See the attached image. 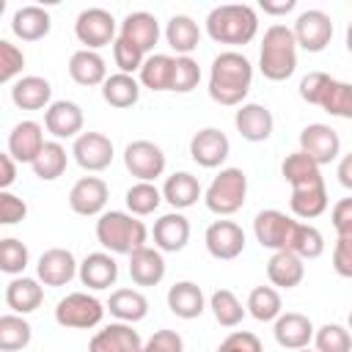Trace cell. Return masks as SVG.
<instances>
[{
	"instance_id": "obj_3",
	"label": "cell",
	"mask_w": 352,
	"mask_h": 352,
	"mask_svg": "<svg viewBox=\"0 0 352 352\" xmlns=\"http://www.w3.org/2000/svg\"><path fill=\"white\" fill-rule=\"evenodd\" d=\"M297 69V38L294 30L289 25H270L264 30L261 38V50H258V72L272 80V82H283L294 74Z\"/></svg>"
},
{
	"instance_id": "obj_4",
	"label": "cell",
	"mask_w": 352,
	"mask_h": 352,
	"mask_svg": "<svg viewBox=\"0 0 352 352\" xmlns=\"http://www.w3.org/2000/svg\"><path fill=\"white\" fill-rule=\"evenodd\" d=\"M96 239L110 253L132 256L135 250L146 248L148 231H146L143 220H138L135 214L110 209V212L99 214V220H96Z\"/></svg>"
},
{
	"instance_id": "obj_48",
	"label": "cell",
	"mask_w": 352,
	"mask_h": 352,
	"mask_svg": "<svg viewBox=\"0 0 352 352\" xmlns=\"http://www.w3.org/2000/svg\"><path fill=\"white\" fill-rule=\"evenodd\" d=\"M198 82H201V66H198V60L190 58V55H176L170 91H176V94H190L192 88H198Z\"/></svg>"
},
{
	"instance_id": "obj_60",
	"label": "cell",
	"mask_w": 352,
	"mask_h": 352,
	"mask_svg": "<svg viewBox=\"0 0 352 352\" xmlns=\"http://www.w3.org/2000/svg\"><path fill=\"white\" fill-rule=\"evenodd\" d=\"M346 52L352 55V22L346 25Z\"/></svg>"
},
{
	"instance_id": "obj_34",
	"label": "cell",
	"mask_w": 352,
	"mask_h": 352,
	"mask_svg": "<svg viewBox=\"0 0 352 352\" xmlns=\"http://www.w3.org/2000/svg\"><path fill=\"white\" fill-rule=\"evenodd\" d=\"M201 195H204V190H201L198 179H195L192 173H187V170L170 173V176L165 179V184H162V198H165L176 212L195 206Z\"/></svg>"
},
{
	"instance_id": "obj_17",
	"label": "cell",
	"mask_w": 352,
	"mask_h": 352,
	"mask_svg": "<svg viewBox=\"0 0 352 352\" xmlns=\"http://www.w3.org/2000/svg\"><path fill=\"white\" fill-rule=\"evenodd\" d=\"M82 110L77 102L69 99H58L44 110V126L55 140H66V138H80L82 135Z\"/></svg>"
},
{
	"instance_id": "obj_47",
	"label": "cell",
	"mask_w": 352,
	"mask_h": 352,
	"mask_svg": "<svg viewBox=\"0 0 352 352\" xmlns=\"http://www.w3.org/2000/svg\"><path fill=\"white\" fill-rule=\"evenodd\" d=\"M314 344L316 352H352V333L336 322H327L314 333Z\"/></svg>"
},
{
	"instance_id": "obj_61",
	"label": "cell",
	"mask_w": 352,
	"mask_h": 352,
	"mask_svg": "<svg viewBox=\"0 0 352 352\" xmlns=\"http://www.w3.org/2000/svg\"><path fill=\"white\" fill-rule=\"evenodd\" d=\"M349 330H352V311H349Z\"/></svg>"
},
{
	"instance_id": "obj_62",
	"label": "cell",
	"mask_w": 352,
	"mask_h": 352,
	"mask_svg": "<svg viewBox=\"0 0 352 352\" xmlns=\"http://www.w3.org/2000/svg\"><path fill=\"white\" fill-rule=\"evenodd\" d=\"M300 352H314V349H308V346H305V349H300Z\"/></svg>"
},
{
	"instance_id": "obj_11",
	"label": "cell",
	"mask_w": 352,
	"mask_h": 352,
	"mask_svg": "<svg viewBox=\"0 0 352 352\" xmlns=\"http://www.w3.org/2000/svg\"><path fill=\"white\" fill-rule=\"evenodd\" d=\"M300 151L308 154L319 168L330 165L341 154V138L330 124H308L300 132Z\"/></svg>"
},
{
	"instance_id": "obj_28",
	"label": "cell",
	"mask_w": 352,
	"mask_h": 352,
	"mask_svg": "<svg viewBox=\"0 0 352 352\" xmlns=\"http://www.w3.org/2000/svg\"><path fill=\"white\" fill-rule=\"evenodd\" d=\"M168 308L179 319H198L206 311L204 289L192 280H179L168 289Z\"/></svg>"
},
{
	"instance_id": "obj_45",
	"label": "cell",
	"mask_w": 352,
	"mask_h": 352,
	"mask_svg": "<svg viewBox=\"0 0 352 352\" xmlns=\"http://www.w3.org/2000/svg\"><path fill=\"white\" fill-rule=\"evenodd\" d=\"M319 107L330 116L338 118H352V82H341V80H330Z\"/></svg>"
},
{
	"instance_id": "obj_57",
	"label": "cell",
	"mask_w": 352,
	"mask_h": 352,
	"mask_svg": "<svg viewBox=\"0 0 352 352\" xmlns=\"http://www.w3.org/2000/svg\"><path fill=\"white\" fill-rule=\"evenodd\" d=\"M14 182H16V160L8 151H3L0 154V190H8Z\"/></svg>"
},
{
	"instance_id": "obj_58",
	"label": "cell",
	"mask_w": 352,
	"mask_h": 352,
	"mask_svg": "<svg viewBox=\"0 0 352 352\" xmlns=\"http://www.w3.org/2000/svg\"><path fill=\"white\" fill-rule=\"evenodd\" d=\"M258 8L264 14H272V16H280V14H289L297 8V0H280V3H272V0H261Z\"/></svg>"
},
{
	"instance_id": "obj_54",
	"label": "cell",
	"mask_w": 352,
	"mask_h": 352,
	"mask_svg": "<svg viewBox=\"0 0 352 352\" xmlns=\"http://www.w3.org/2000/svg\"><path fill=\"white\" fill-rule=\"evenodd\" d=\"M25 214H28V204L14 192L0 190V223L3 226H16L19 220H25Z\"/></svg>"
},
{
	"instance_id": "obj_35",
	"label": "cell",
	"mask_w": 352,
	"mask_h": 352,
	"mask_svg": "<svg viewBox=\"0 0 352 352\" xmlns=\"http://www.w3.org/2000/svg\"><path fill=\"white\" fill-rule=\"evenodd\" d=\"M107 311L118 319V322H126V324H135L140 319H146L148 314V300L143 297V292L138 289H116L107 300Z\"/></svg>"
},
{
	"instance_id": "obj_2",
	"label": "cell",
	"mask_w": 352,
	"mask_h": 352,
	"mask_svg": "<svg viewBox=\"0 0 352 352\" xmlns=\"http://www.w3.org/2000/svg\"><path fill=\"white\" fill-rule=\"evenodd\" d=\"M206 33L217 44L245 47L258 33V14L253 6H245V3L214 6L206 16Z\"/></svg>"
},
{
	"instance_id": "obj_14",
	"label": "cell",
	"mask_w": 352,
	"mask_h": 352,
	"mask_svg": "<svg viewBox=\"0 0 352 352\" xmlns=\"http://www.w3.org/2000/svg\"><path fill=\"white\" fill-rule=\"evenodd\" d=\"M228 154H231V143L226 132H220L217 126H204L190 140V157L201 168H220L228 160Z\"/></svg>"
},
{
	"instance_id": "obj_32",
	"label": "cell",
	"mask_w": 352,
	"mask_h": 352,
	"mask_svg": "<svg viewBox=\"0 0 352 352\" xmlns=\"http://www.w3.org/2000/svg\"><path fill=\"white\" fill-rule=\"evenodd\" d=\"M129 278L138 286H157L165 278V258L157 248H140L129 256Z\"/></svg>"
},
{
	"instance_id": "obj_46",
	"label": "cell",
	"mask_w": 352,
	"mask_h": 352,
	"mask_svg": "<svg viewBox=\"0 0 352 352\" xmlns=\"http://www.w3.org/2000/svg\"><path fill=\"white\" fill-rule=\"evenodd\" d=\"M30 261V253H28V245L19 242L16 236H6L0 239V270L6 275H22L25 267Z\"/></svg>"
},
{
	"instance_id": "obj_53",
	"label": "cell",
	"mask_w": 352,
	"mask_h": 352,
	"mask_svg": "<svg viewBox=\"0 0 352 352\" xmlns=\"http://www.w3.org/2000/svg\"><path fill=\"white\" fill-rule=\"evenodd\" d=\"M330 74H324V72H308L302 80H300V96H302V102H308V104H319L322 102V96H324V91H327V85H330Z\"/></svg>"
},
{
	"instance_id": "obj_22",
	"label": "cell",
	"mask_w": 352,
	"mask_h": 352,
	"mask_svg": "<svg viewBox=\"0 0 352 352\" xmlns=\"http://www.w3.org/2000/svg\"><path fill=\"white\" fill-rule=\"evenodd\" d=\"M190 242V220L182 212H168L154 223V248L162 253H179Z\"/></svg>"
},
{
	"instance_id": "obj_23",
	"label": "cell",
	"mask_w": 352,
	"mask_h": 352,
	"mask_svg": "<svg viewBox=\"0 0 352 352\" xmlns=\"http://www.w3.org/2000/svg\"><path fill=\"white\" fill-rule=\"evenodd\" d=\"M80 280L82 286L94 289V292H102V289H110L118 278V264L110 253L104 250H96V253H88L82 261H80Z\"/></svg>"
},
{
	"instance_id": "obj_29",
	"label": "cell",
	"mask_w": 352,
	"mask_h": 352,
	"mask_svg": "<svg viewBox=\"0 0 352 352\" xmlns=\"http://www.w3.org/2000/svg\"><path fill=\"white\" fill-rule=\"evenodd\" d=\"M69 77L77 82V85H104V80L110 77L107 74V63L104 58L96 52V50H77L72 58H69Z\"/></svg>"
},
{
	"instance_id": "obj_21",
	"label": "cell",
	"mask_w": 352,
	"mask_h": 352,
	"mask_svg": "<svg viewBox=\"0 0 352 352\" xmlns=\"http://www.w3.org/2000/svg\"><path fill=\"white\" fill-rule=\"evenodd\" d=\"M47 146L44 140V126L38 121H19L11 132H8V154L16 162H30L41 154V148Z\"/></svg>"
},
{
	"instance_id": "obj_24",
	"label": "cell",
	"mask_w": 352,
	"mask_h": 352,
	"mask_svg": "<svg viewBox=\"0 0 352 352\" xmlns=\"http://www.w3.org/2000/svg\"><path fill=\"white\" fill-rule=\"evenodd\" d=\"M118 36L126 38V41H132L143 52H151L154 44L160 41V22L148 11H132V14L124 16V22L118 28Z\"/></svg>"
},
{
	"instance_id": "obj_16",
	"label": "cell",
	"mask_w": 352,
	"mask_h": 352,
	"mask_svg": "<svg viewBox=\"0 0 352 352\" xmlns=\"http://www.w3.org/2000/svg\"><path fill=\"white\" fill-rule=\"evenodd\" d=\"M80 272V264L74 261V253L66 248H50L38 256L36 278L44 286H66Z\"/></svg>"
},
{
	"instance_id": "obj_39",
	"label": "cell",
	"mask_w": 352,
	"mask_h": 352,
	"mask_svg": "<svg viewBox=\"0 0 352 352\" xmlns=\"http://www.w3.org/2000/svg\"><path fill=\"white\" fill-rule=\"evenodd\" d=\"M124 201H126L129 214L146 217V214H154L165 198H162V190H160L154 182H135V184L126 190Z\"/></svg>"
},
{
	"instance_id": "obj_25",
	"label": "cell",
	"mask_w": 352,
	"mask_h": 352,
	"mask_svg": "<svg viewBox=\"0 0 352 352\" xmlns=\"http://www.w3.org/2000/svg\"><path fill=\"white\" fill-rule=\"evenodd\" d=\"M50 99H52V85H50V80L38 77V74L19 77L11 85V102L19 110H47L52 104Z\"/></svg>"
},
{
	"instance_id": "obj_10",
	"label": "cell",
	"mask_w": 352,
	"mask_h": 352,
	"mask_svg": "<svg viewBox=\"0 0 352 352\" xmlns=\"http://www.w3.org/2000/svg\"><path fill=\"white\" fill-rule=\"evenodd\" d=\"M292 30H294L297 47H302L305 52H322L333 38V19L319 8H308V11H300Z\"/></svg>"
},
{
	"instance_id": "obj_43",
	"label": "cell",
	"mask_w": 352,
	"mask_h": 352,
	"mask_svg": "<svg viewBox=\"0 0 352 352\" xmlns=\"http://www.w3.org/2000/svg\"><path fill=\"white\" fill-rule=\"evenodd\" d=\"M280 176H283L292 187H300V184L319 182V179H322V170H319V165H316L308 154L294 151V154H289V157L280 162Z\"/></svg>"
},
{
	"instance_id": "obj_27",
	"label": "cell",
	"mask_w": 352,
	"mask_h": 352,
	"mask_svg": "<svg viewBox=\"0 0 352 352\" xmlns=\"http://www.w3.org/2000/svg\"><path fill=\"white\" fill-rule=\"evenodd\" d=\"M44 302V289H41V280L38 278H25V275H16L8 280L6 286V305L25 316V314H33L38 305Z\"/></svg>"
},
{
	"instance_id": "obj_38",
	"label": "cell",
	"mask_w": 352,
	"mask_h": 352,
	"mask_svg": "<svg viewBox=\"0 0 352 352\" xmlns=\"http://www.w3.org/2000/svg\"><path fill=\"white\" fill-rule=\"evenodd\" d=\"M66 165H69V154L60 146V140H47V146L41 148V154L33 160L30 168L41 182H55L58 176H63Z\"/></svg>"
},
{
	"instance_id": "obj_36",
	"label": "cell",
	"mask_w": 352,
	"mask_h": 352,
	"mask_svg": "<svg viewBox=\"0 0 352 352\" xmlns=\"http://www.w3.org/2000/svg\"><path fill=\"white\" fill-rule=\"evenodd\" d=\"M102 99H104L110 107H118V110L138 104V99H140V80H135V74H121V72H116V74H110V77L104 80V85H102Z\"/></svg>"
},
{
	"instance_id": "obj_40",
	"label": "cell",
	"mask_w": 352,
	"mask_h": 352,
	"mask_svg": "<svg viewBox=\"0 0 352 352\" xmlns=\"http://www.w3.org/2000/svg\"><path fill=\"white\" fill-rule=\"evenodd\" d=\"M33 338V327L25 316L19 314H3L0 316V349L3 352H16L25 349Z\"/></svg>"
},
{
	"instance_id": "obj_9",
	"label": "cell",
	"mask_w": 352,
	"mask_h": 352,
	"mask_svg": "<svg viewBox=\"0 0 352 352\" xmlns=\"http://www.w3.org/2000/svg\"><path fill=\"white\" fill-rule=\"evenodd\" d=\"M124 165L138 182H154L165 173V151L154 140H132L124 148Z\"/></svg>"
},
{
	"instance_id": "obj_30",
	"label": "cell",
	"mask_w": 352,
	"mask_h": 352,
	"mask_svg": "<svg viewBox=\"0 0 352 352\" xmlns=\"http://www.w3.org/2000/svg\"><path fill=\"white\" fill-rule=\"evenodd\" d=\"M50 28H52L50 11L41 6H22L11 16V33L22 41H38L50 33Z\"/></svg>"
},
{
	"instance_id": "obj_31",
	"label": "cell",
	"mask_w": 352,
	"mask_h": 352,
	"mask_svg": "<svg viewBox=\"0 0 352 352\" xmlns=\"http://www.w3.org/2000/svg\"><path fill=\"white\" fill-rule=\"evenodd\" d=\"M302 275H305V264L292 250H275L270 256V261H267V278L278 289H294V286H300Z\"/></svg>"
},
{
	"instance_id": "obj_7",
	"label": "cell",
	"mask_w": 352,
	"mask_h": 352,
	"mask_svg": "<svg viewBox=\"0 0 352 352\" xmlns=\"http://www.w3.org/2000/svg\"><path fill=\"white\" fill-rule=\"evenodd\" d=\"M297 228V220H292L286 212L280 209H261L253 217V234L256 242L267 250H289L292 245V234Z\"/></svg>"
},
{
	"instance_id": "obj_55",
	"label": "cell",
	"mask_w": 352,
	"mask_h": 352,
	"mask_svg": "<svg viewBox=\"0 0 352 352\" xmlns=\"http://www.w3.org/2000/svg\"><path fill=\"white\" fill-rule=\"evenodd\" d=\"M140 352H184V341L176 330H157L148 341H143Z\"/></svg>"
},
{
	"instance_id": "obj_15",
	"label": "cell",
	"mask_w": 352,
	"mask_h": 352,
	"mask_svg": "<svg viewBox=\"0 0 352 352\" xmlns=\"http://www.w3.org/2000/svg\"><path fill=\"white\" fill-rule=\"evenodd\" d=\"M107 198H110V190H107L104 179H99V176H82L69 190V206L74 214H82V217L104 214Z\"/></svg>"
},
{
	"instance_id": "obj_12",
	"label": "cell",
	"mask_w": 352,
	"mask_h": 352,
	"mask_svg": "<svg viewBox=\"0 0 352 352\" xmlns=\"http://www.w3.org/2000/svg\"><path fill=\"white\" fill-rule=\"evenodd\" d=\"M72 154L82 170L99 173V170L110 168V162H113V140L102 132H82L80 138H74Z\"/></svg>"
},
{
	"instance_id": "obj_13",
	"label": "cell",
	"mask_w": 352,
	"mask_h": 352,
	"mask_svg": "<svg viewBox=\"0 0 352 352\" xmlns=\"http://www.w3.org/2000/svg\"><path fill=\"white\" fill-rule=\"evenodd\" d=\"M206 250L217 261H231L245 250V231L234 220H214L204 234Z\"/></svg>"
},
{
	"instance_id": "obj_52",
	"label": "cell",
	"mask_w": 352,
	"mask_h": 352,
	"mask_svg": "<svg viewBox=\"0 0 352 352\" xmlns=\"http://www.w3.org/2000/svg\"><path fill=\"white\" fill-rule=\"evenodd\" d=\"M217 352H264V346H261V341H258L256 333H250V330H234V333H228L220 341Z\"/></svg>"
},
{
	"instance_id": "obj_33",
	"label": "cell",
	"mask_w": 352,
	"mask_h": 352,
	"mask_svg": "<svg viewBox=\"0 0 352 352\" xmlns=\"http://www.w3.org/2000/svg\"><path fill=\"white\" fill-rule=\"evenodd\" d=\"M165 41L176 55H190L201 44V28L187 14H173L165 25Z\"/></svg>"
},
{
	"instance_id": "obj_56",
	"label": "cell",
	"mask_w": 352,
	"mask_h": 352,
	"mask_svg": "<svg viewBox=\"0 0 352 352\" xmlns=\"http://www.w3.org/2000/svg\"><path fill=\"white\" fill-rule=\"evenodd\" d=\"M330 220H333L336 234H338V231H349V228H352V198H341V201L333 206Z\"/></svg>"
},
{
	"instance_id": "obj_42",
	"label": "cell",
	"mask_w": 352,
	"mask_h": 352,
	"mask_svg": "<svg viewBox=\"0 0 352 352\" xmlns=\"http://www.w3.org/2000/svg\"><path fill=\"white\" fill-rule=\"evenodd\" d=\"M209 308H212L214 322L223 324V327H236V324L245 319V311H248V308H242L239 297H236L231 289H217V292H212Z\"/></svg>"
},
{
	"instance_id": "obj_44",
	"label": "cell",
	"mask_w": 352,
	"mask_h": 352,
	"mask_svg": "<svg viewBox=\"0 0 352 352\" xmlns=\"http://www.w3.org/2000/svg\"><path fill=\"white\" fill-rule=\"evenodd\" d=\"M292 253H297L302 261L305 258H319L324 253V236L316 226L311 223H297L294 234H292V245H289Z\"/></svg>"
},
{
	"instance_id": "obj_1",
	"label": "cell",
	"mask_w": 352,
	"mask_h": 352,
	"mask_svg": "<svg viewBox=\"0 0 352 352\" xmlns=\"http://www.w3.org/2000/svg\"><path fill=\"white\" fill-rule=\"evenodd\" d=\"M250 85H253V63L242 52L226 50L214 55L209 69V96L217 104H226V107L245 104Z\"/></svg>"
},
{
	"instance_id": "obj_18",
	"label": "cell",
	"mask_w": 352,
	"mask_h": 352,
	"mask_svg": "<svg viewBox=\"0 0 352 352\" xmlns=\"http://www.w3.org/2000/svg\"><path fill=\"white\" fill-rule=\"evenodd\" d=\"M234 126H236V132H239L245 140L261 143V140H267V138L272 135L275 118H272V113H270L267 104L245 102V104H239V110L234 113Z\"/></svg>"
},
{
	"instance_id": "obj_19",
	"label": "cell",
	"mask_w": 352,
	"mask_h": 352,
	"mask_svg": "<svg viewBox=\"0 0 352 352\" xmlns=\"http://www.w3.org/2000/svg\"><path fill=\"white\" fill-rule=\"evenodd\" d=\"M314 322L300 314V311H286L275 319V327H272V336L278 341V346L283 349H305L311 341H314Z\"/></svg>"
},
{
	"instance_id": "obj_37",
	"label": "cell",
	"mask_w": 352,
	"mask_h": 352,
	"mask_svg": "<svg viewBox=\"0 0 352 352\" xmlns=\"http://www.w3.org/2000/svg\"><path fill=\"white\" fill-rule=\"evenodd\" d=\"M173 63H176L173 55H165V52L148 55V58L143 60V69L138 72V74H140V85L148 88V91H170Z\"/></svg>"
},
{
	"instance_id": "obj_50",
	"label": "cell",
	"mask_w": 352,
	"mask_h": 352,
	"mask_svg": "<svg viewBox=\"0 0 352 352\" xmlns=\"http://www.w3.org/2000/svg\"><path fill=\"white\" fill-rule=\"evenodd\" d=\"M25 69V52L11 44V41H0V82H11L19 72Z\"/></svg>"
},
{
	"instance_id": "obj_6",
	"label": "cell",
	"mask_w": 352,
	"mask_h": 352,
	"mask_svg": "<svg viewBox=\"0 0 352 352\" xmlns=\"http://www.w3.org/2000/svg\"><path fill=\"white\" fill-rule=\"evenodd\" d=\"M104 308L102 300H96L94 294L88 292H72L66 297L58 300L55 305V322L60 327H69V330H91L102 322L104 316Z\"/></svg>"
},
{
	"instance_id": "obj_20",
	"label": "cell",
	"mask_w": 352,
	"mask_h": 352,
	"mask_svg": "<svg viewBox=\"0 0 352 352\" xmlns=\"http://www.w3.org/2000/svg\"><path fill=\"white\" fill-rule=\"evenodd\" d=\"M140 333L126 322H110L88 341V352H140Z\"/></svg>"
},
{
	"instance_id": "obj_49",
	"label": "cell",
	"mask_w": 352,
	"mask_h": 352,
	"mask_svg": "<svg viewBox=\"0 0 352 352\" xmlns=\"http://www.w3.org/2000/svg\"><path fill=\"white\" fill-rule=\"evenodd\" d=\"M113 60H116V66H118L121 74H135V72L143 69L146 52H143L140 47H135L132 41H126V38L118 36V38L113 41Z\"/></svg>"
},
{
	"instance_id": "obj_8",
	"label": "cell",
	"mask_w": 352,
	"mask_h": 352,
	"mask_svg": "<svg viewBox=\"0 0 352 352\" xmlns=\"http://www.w3.org/2000/svg\"><path fill=\"white\" fill-rule=\"evenodd\" d=\"M74 36L80 44H85V50L107 47L118 38L116 36V19L107 8H85L74 19Z\"/></svg>"
},
{
	"instance_id": "obj_5",
	"label": "cell",
	"mask_w": 352,
	"mask_h": 352,
	"mask_svg": "<svg viewBox=\"0 0 352 352\" xmlns=\"http://www.w3.org/2000/svg\"><path fill=\"white\" fill-rule=\"evenodd\" d=\"M248 198V173L242 168H220V173L209 182L204 192V204L209 212L228 217L245 206Z\"/></svg>"
},
{
	"instance_id": "obj_51",
	"label": "cell",
	"mask_w": 352,
	"mask_h": 352,
	"mask_svg": "<svg viewBox=\"0 0 352 352\" xmlns=\"http://www.w3.org/2000/svg\"><path fill=\"white\" fill-rule=\"evenodd\" d=\"M333 270L341 278H352V228L338 231V239L333 248Z\"/></svg>"
},
{
	"instance_id": "obj_41",
	"label": "cell",
	"mask_w": 352,
	"mask_h": 352,
	"mask_svg": "<svg viewBox=\"0 0 352 352\" xmlns=\"http://www.w3.org/2000/svg\"><path fill=\"white\" fill-rule=\"evenodd\" d=\"M245 308H248V314L253 316V319H258V322H275L283 311V302H280V294H278V289H272V286H256L250 294H248V302H245Z\"/></svg>"
},
{
	"instance_id": "obj_59",
	"label": "cell",
	"mask_w": 352,
	"mask_h": 352,
	"mask_svg": "<svg viewBox=\"0 0 352 352\" xmlns=\"http://www.w3.org/2000/svg\"><path fill=\"white\" fill-rule=\"evenodd\" d=\"M336 176H338L341 187L352 190V151H349V154H344V157L338 160V170H336Z\"/></svg>"
},
{
	"instance_id": "obj_26",
	"label": "cell",
	"mask_w": 352,
	"mask_h": 352,
	"mask_svg": "<svg viewBox=\"0 0 352 352\" xmlns=\"http://www.w3.org/2000/svg\"><path fill=\"white\" fill-rule=\"evenodd\" d=\"M330 198H327V187L324 179L311 182V184H300L292 187V198H289V209L292 214H297L300 220H314L327 209Z\"/></svg>"
}]
</instances>
